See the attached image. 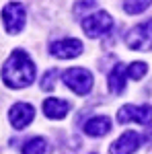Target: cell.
Returning <instances> with one entry per match:
<instances>
[{
	"instance_id": "obj_1",
	"label": "cell",
	"mask_w": 152,
	"mask_h": 154,
	"mask_svg": "<svg viewBox=\"0 0 152 154\" xmlns=\"http://www.w3.org/2000/svg\"><path fill=\"white\" fill-rule=\"evenodd\" d=\"M2 80L11 88H23L35 80V64L23 49H14L2 66Z\"/></svg>"
},
{
	"instance_id": "obj_2",
	"label": "cell",
	"mask_w": 152,
	"mask_h": 154,
	"mask_svg": "<svg viewBox=\"0 0 152 154\" xmlns=\"http://www.w3.org/2000/svg\"><path fill=\"white\" fill-rule=\"evenodd\" d=\"M123 39H126V45L134 51H150L152 49V17L148 21L132 27Z\"/></svg>"
},
{
	"instance_id": "obj_3",
	"label": "cell",
	"mask_w": 152,
	"mask_h": 154,
	"mask_svg": "<svg viewBox=\"0 0 152 154\" xmlns=\"http://www.w3.org/2000/svg\"><path fill=\"white\" fill-rule=\"evenodd\" d=\"M111 27H113V19H111V14L105 12V11L91 12V14H86V17L82 19V29H84V33L88 37L105 35V33L111 31Z\"/></svg>"
},
{
	"instance_id": "obj_4",
	"label": "cell",
	"mask_w": 152,
	"mask_h": 154,
	"mask_svg": "<svg viewBox=\"0 0 152 154\" xmlns=\"http://www.w3.org/2000/svg\"><path fill=\"white\" fill-rule=\"evenodd\" d=\"M64 82L66 86L74 91L76 95H86L93 88V72H88L86 68H70L64 72Z\"/></svg>"
},
{
	"instance_id": "obj_5",
	"label": "cell",
	"mask_w": 152,
	"mask_h": 154,
	"mask_svg": "<svg viewBox=\"0 0 152 154\" xmlns=\"http://www.w3.org/2000/svg\"><path fill=\"white\" fill-rule=\"evenodd\" d=\"M2 23L11 35L21 33L25 27V6L21 2H8L2 8Z\"/></svg>"
},
{
	"instance_id": "obj_6",
	"label": "cell",
	"mask_w": 152,
	"mask_h": 154,
	"mask_svg": "<svg viewBox=\"0 0 152 154\" xmlns=\"http://www.w3.org/2000/svg\"><path fill=\"white\" fill-rule=\"evenodd\" d=\"M117 121L119 123H128V121H136L142 125H148L152 121V107L150 105H126L117 111Z\"/></svg>"
},
{
	"instance_id": "obj_7",
	"label": "cell",
	"mask_w": 152,
	"mask_h": 154,
	"mask_svg": "<svg viewBox=\"0 0 152 154\" xmlns=\"http://www.w3.org/2000/svg\"><path fill=\"white\" fill-rule=\"evenodd\" d=\"M49 54L54 58H60V60H72V58H76V56L82 54V41L80 39H74V37L54 41L49 45Z\"/></svg>"
},
{
	"instance_id": "obj_8",
	"label": "cell",
	"mask_w": 152,
	"mask_h": 154,
	"mask_svg": "<svg viewBox=\"0 0 152 154\" xmlns=\"http://www.w3.org/2000/svg\"><path fill=\"white\" fill-rule=\"evenodd\" d=\"M142 144V136L134 130L123 131L115 142L109 146V152L111 154H134Z\"/></svg>"
},
{
	"instance_id": "obj_9",
	"label": "cell",
	"mask_w": 152,
	"mask_h": 154,
	"mask_svg": "<svg viewBox=\"0 0 152 154\" xmlns=\"http://www.w3.org/2000/svg\"><path fill=\"white\" fill-rule=\"evenodd\" d=\"M35 117V109L29 103H17L11 107L8 111V119H11V125L14 130H25Z\"/></svg>"
},
{
	"instance_id": "obj_10",
	"label": "cell",
	"mask_w": 152,
	"mask_h": 154,
	"mask_svg": "<svg viewBox=\"0 0 152 154\" xmlns=\"http://www.w3.org/2000/svg\"><path fill=\"white\" fill-rule=\"evenodd\" d=\"M68 111H70V103H68L66 99H56V97H51V99H45V101H43V113H45L49 119L66 117Z\"/></svg>"
},
{
	"instance_id": "obj_11",
	"label": "cell",
	"mask_w": 152,
	"mask_h": 154,
	"mask_svg": "<svg viewBox=\"0 0 152 154\" xmlns=\"http://www.w3.org/2000/svg\"><path fill=\"white\" fill-rule=\"evenodd\" d=\"M126 74H128V70H126L123 64H115L113 70L109 72V82H107V86H109V91L113 95H121L126 91Z\"/></svg>"
},
{
	"instance_id": "obj_12",
	"label": "cell",
	"mask_w": 152,
	"mask_h": 154,
	"mask_svg": "<svg viewBox=\"0 0 152 154\" xmlns=\"http://www.w3.org/2000/svg\"><path fill=\"white\" fill-rule=\"evenodd\" d=\"M109 130H111V121H109V117H105V115H97V117L88 119V121L84 123L86 136H93V138H101V136H105Z\"/></svg>"
},
{
	"instance_id": "obj_13",
	"label": "cell",
	"mask_w": 152,
	"mask_h": 154,
	"mask_svg": "<svg viewBox=\"0 0 152 154\" xmlns=\"http://www.w3.org/2000/svg\"><path fill=\"white\" fill-rule=\"evenodd\" d=\"M47 152V142L43 138H33L23 146V154H45Z\"/></svg>"
},
{
	"instance_id": "obj_14",
	"label": "cell",
	"mask_w": 152,
	"mask_h": 154,
	"mask_svg": "<svg viewBox=\"0 0 152 154\" xmlns=\"http://www.w3.org/2000/svg\"><path fill=\"white\" fill-rule=\"evenodd\" d=\"M152 4V0H123V11L128 14H140Z\"/></svg>"
},
{
	"instance_id": "obj_15",
	"label": "cell",
	"mask_w": 152,
	"mask_h": 154,
	"mask_svg": "<svg viewBox=\"0 0 152 154\" xmlns=\"http://www.w3.org/2000/svg\"><path fill=\"white\" fill-rule=\"evenodd\" d=\"M146 72H148V64H144V62H134V64H129V66H128V76H129V78H134V80L144 78Z\"/></svg>"
},
{
	"instance_id": "obj_16",
	"label": "cell",
	"mask_w": 152,
	"mask_h": 154,
	"mask_svg": "<svg viewBox=\"0 0 152 154\" xmlns=\"http://www.w3.org/2000/svg\"><path fill=\"white\" fill-rule=\"evenodd\" d=\"M97 6V0H76L74 4V14L76 17H84L86 12H91Z\"/></svg>"
},
{
	"instance_id": "obj_17",
	"label": "cell",
	"mask_w": 152,
	"mask_h": 154,
	"mask_svg": "<svg viewBox=\"0 0 152 154\" xmlns=\"http://www.w3.org/2000/svg\"><path fill=\"white\" fill-rule=\"evenodd\" d=\"M58 76H60V70H56V68H54V70H47L45 74H43V78H41V88H43V91H51V88L56 86L54 80H56Z\"/></svg>"
}]
</instances>
